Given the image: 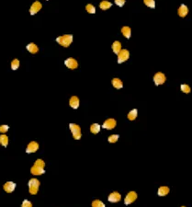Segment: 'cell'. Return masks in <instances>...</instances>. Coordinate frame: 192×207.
Instances as JSON below:
<instances>
[{
  "instance_id": "1",
  "label": "cell",
  "mask_w": 192,
  "mask_h": 207,
  "mask_svg": "<svg viewBox=\"0 0 192 207\" xmlns=\"http://www.w3.org/2000/svg\"><path fill=\"white\" fill-rule=\"evenodd\" d=\"M45 162L43 159H37L35 161V164L33 165V167L30 169V172L35 176L43 175L45 173Z\"/></svg>"
},
{
  "instance_id": "2",
  "label": "cell",
  "mask_w": 192,
  "mask_h": 207,
  "mask_svg": "<svg viewBox=\"0 0 192 207\" xmlns=\"http://www.w3.org/2000/svg\"><path fill=\"white\" fill-rule=\"evenodd\" d=\"M56 43L63 47H69L73 43V35L72 34H64L56 38Z\"/></svg>"
},
{
  "instance_id": "3",
  "label": "cell",
  "mask_w": 192,
  "mask_h": 207,
  "mask_svg": "<svg viewBox=\"0 0 192 207\" xmlns=\"http://www.w3.org/2000/svg\"><path fill=\"white\" fill-rule=\"evenodd\" d=\"M39 186H40V181L37 179H31L29 181V191L30 194L35 195L36 193L39 191Z\"/></svg>"
},
{
  "instance_id": "4",
  "label": "cell",
  "mask_w": 192,
  "mask_h": 207,
  "mask_svg": "<svg viewBox=\"0 0 192 207\" xmlns=\"http://www.w3.org/2000/svg\"><path fill=\"white\" fill-rule=\"evenodd\" d=\"M69 128H70L71 132L73 134V137L74 138V139L79 140L81 138V135H82L81 134V129H80L79 125H77V124H75V123H70Z\"/></svg>"
},
{
  "instance_id": "5",
  "label": "cell",
  "mask_w": 192,
  "mask_h": 207,
  "mask_svg": "<svg viewBox=\"0 0 192 207\" xmlns=\"http://www.w3.org/2000/svg\"><path fill=\"white\" fill-rule=\"evenodd\" d=\"M117 55H118V63L122 64V63H124V62H126L129 59L130 52L126 49H121Z\"/></svg>"
},
{
  "instance_id": "6",
  "label": "cell",
  "mask_w": 192,
  "mask_h": 207,
  "mask_svg": "<svg viewBox=\"0 0 192 207\" xmlns=\"http://www.w3.org/2000/svg\"><path fill=\"white\" fill-rule=\"evenodd\" d=\"M166 80V78L164 74H163L162 72H157L154 75V82L156 86H160L163 85L164 82Z\"/></svg>"
},
{
  "instance_id": "7",
  "label": "cell",
  "mask_w": 192,
  "mask_h": 207,
  "mask_svg": "<svg viewBox=\"0 0 192 207\" xmlns=\"http://www.w3.org/2000/svg\"><path fill=\"white\" fill-rule=\"evenodd\" d=\"M43 8V5L40 1H35L33 2L32 5L30 6V14L31 16H34L36 13H38L40 9Z\"/></svg>"
},
{
  "instance_id": "8",
  "label": "cell",
  "mask_w": 192,
  "mask_h": 207,
  "mask_svg": "<svg viewBox=\"0 0 192 207\" xmlns=\"http://www.w3.org/2000/svg\"><path fill=\"white\" fill-rule=\"evenodd\" d=\"M136 199H137V193L135 191H130L128 194L126 195L125 199H124V203L126 205H129V204H131L133 202L136 201Z\"/></svg>"
},
{
  "instance_id": "9",
  "label": "cell",
  "mask_w": 192,
  "mask_h": 207,
  "mask_svg": "<svg viewBox=\"0 0 192 207\" xmlns=\"http://www.w3.org/2000/svg\"><path fill=\"white\" fill-rule=\"evenodd\" d=\"M64 65H65V66H67L69 69H77L78 67L77 61L75 60L74 58H73V57L67 58L64 61Z\"/></svg>"
},
{
  "instance_id": "10",
  "label": "cell",
  "mask_w": 192,
  "mask_h": 207,
  "mask_svg": "<svg viewBox=\"0 0 192 207\" xmlns=\"http://www.w3.org/2000/svg\"><path fill=\"white\" fill-rule=\"evenodd\" d=\"M116 124H117V122H116V120H114L112 118H109V119H107L104 122L102 127H103L104 129H107V130H111V129L115 128Z\"/></svg>"
},
{
  "instance_id": "11",
  "label": "cell",
  "mask_w": 192,
  "mask_h": 207,
  "mask_svg": "<svg viewBox=\"0 0 192 207\" xmlns=\"http://www.w3.org/2000/svg\"><path fill=\"white\" fill-rule=\"evenodd\" d=\"M38 149H39V144L35 141H32L28 144V147L26 148V152L28 154H31V153H35Z\"/></svg>"
},
{
  "instance_id": "12",
  "label": "cell",
  "mask_w": 192,
  "mask_h": 207,
  "mask_svg": "<svg viewBox=\"0 0 192 207\" xmlns=\"http://www.w3.org/2000/svg\"><path fill=\"white\" fill-rule=\"evenodd\" d=\"M120 199H121V195L117 191H114V192L111 193L108 198V202H111V203H118L120 201Z\"/></svg>"
},
{
  "instance_id": "13",
  "label": "cell",
  "mask_w": 192,
  "mask_h": 207,
  "mask_svg": "<svg viewBox=\"0 0 192 207\" xmlns=\"http://www.w3.org/2000/svg\"><path fill=\"white\" fill-rule=\"evenodd\" d=\"M16 189V183L13 181H8L4 184V190L6 192L8 193H11L14 191V190Z\"/></svg>"
},
{
  "instance_id": "14",
  "label": "cell",
  "mask_w": 192,
  "mask_h": 207,
  "mask_svg": "<svg viewBox=\"0 0 192 207\" xmlns=\"http://www.w3.org/2000/svg\"><path fill=\"white\" fill-rule=\"evenodd\" d=\"M177 13L181 18H185L188 13V8L185 4H181L179 9H178V10H177Z\"/></svg>"
},
{
  "instance_id": "15",
  "label": "cell",
  "mask_w": 192,
  "mask_h": 207,
  "mask_svg": "<svg viewBox=\"0 0 192 207\" xmlns=\"http://www.w3.org/2000/svg\"><path fill=\"white\" fill-rule=\"evenodd\" d=\"M79 104H80V101H79V99L77 98V96H73L72 98L70 99L69 100V105L73 108V109H77L79 107Z\"/></svg>"
},
{
  "instance_id": "16",
  "label": "cell",
  "mask_w": 192,
  "mask_h": 207,
  "mask_svg": "<svg viewBox=\"0 0 192 207\" xmlns=\"http://www.w3.org/2000/svg\"><path fill=\"white\" fill-rule=\"evenodd\" d=\"M26 49L28 50V52H30L32 54H35L39 52V47L34 43H30L28 45L26 46Z\"/></svg>"
},
{
  "instance_id": "17",
  "label": "cell",
  "mask_w": 192,
  "mask_h": 207,
  "mask_svg": "<svg viewBox=\"0 0 192 207\" xmlns=\"http://www.w3.org/2000/svg\"><path fill=\"white\" fill-rule=\"evenodd\" d=\"M121 33H122V35L126 37L127 39H130L131 38V35H132V30H131V28L128 27V26H124V27H122L121 28Z\"/></svg>"
},
{
  "instance_id": "18",
  "label": "cell",
  "mask_w": 192,
  "mask_h": 207,
  "mask_svg": "<svg viewBox=\"0 0 192 207\" xmlns=\"http://www.w3.org/2000/svg\"><path fill=\"white\" fill-rule=\"evenodd\" d=\"M169 191H170V190H169L168 187H166V186H162V187H160L158 189L157 193H158L159 196H166V195L168 194Z\"/></svg>"
},
{
  "instance_id": "19",
  "label": "cell",
  "mask_w": 192,
  "mask_h": 207,
  "mask_svg": "<svg viewBox=\"0 0 192 207\" xmlns=\"http://www.w3.org/2000/svg\"><path fill=\"white\" fill-rule=\"evenodd\" d=\"M112 86L116 89H120L123 87V83L120 78H113L112 79Z\"/></svg>"
},
{
  "instance_id": "20",
  "label": "cell",
  "mask_w": 192,
  "mask_h": 207,
  "mask_svg": "<svg viewBox=\"0 0 192 207\" xmlns=\"http://www.w3.org/2000/svg\"><path fill=\"white\" fill-rule=\"evenodd\" d=\"M112 6V4L111 2L107 1V0H104V1H102L100 4H99V8L102 9V10H108Z\"/></svg>"
},
{
  "instance_id": "21",
  "label": "cell",
  "mask_w": 192,
  "mask_h": 207,
  "mask_svg": "<svg viewBox=\"0 0 192 207\" xmlns=\"http://www.w3.org/2000/svg\"><path fill=\"white\" fill-rule=\"evenodd\" d=\"M112 50L113 52L116 53V54H118L119 52L121 50V43H120L119 41H115L113 44H112Z\"/></svg>"
},
{
  "instance_id": "22",
  "label": "cell",
  "mask_w": 192,
  "mask_h": 207,
  "mask_svg": "<svg viewBox=\"0 0 192 207\" xmlns=\"http://www.w3.org/2000/svg\"><path fill=\"white\" fill-rule=\"evenodd\" d=\"M137 115H138V110H137L136 109H133L128 113L127 117H128V119L130 121H134L137 118Z\"/></svg>"
},
{
  "instance_id": "23",
  "label": "cell",
  "mask_w": 192,
  "mask_h": 207,
  "mask_svg": "<svg viewBox=\"0 0 192 207\" xmlns=\"http://www.w3.org/2000/svg\"><path fill=\"white\" fill-rule=\"evenodd\" d=\"M90 131H91V133L94 134H98L99 131H100V125L98 123H93L92 125L90 126Z\"/></svg>"
},
{
  "instance_id": "24",
  "label": "cell",
  "mask_w": 192,
  "mask_h": 207,
  "mask_svg": "<svg viewBox=\"0 0 192 207\" xmlns=\"http://www.w3.org/2000/svg\"><path fill=\"white\" fill-rule=\"evenodd\" d=\"M0 144H2L3 147H6L9 144V137L6 136V134H2L0 135Z\"/></svg>"
},
{
  "instance_id": "25",
  "label": "cell",
  "mask_w": 192,
  "mask_h": 207,
  "mask_svg": "<svg viewBox=\"0 0 192 207\" xmlns=\"http://www.w3.org/2000/svg\"><path fill=\"white\" fill-rule=\"evenodd\" d=\"M143 3L150 9H155V1L154 0H143Z\"/></svg>"
},
{
  "instance_id": "26",
  "label": "cell",
  "mask_w": 192,
  "mask_h": 207,
  "mask_svg": "<svg viewBox=\"0 0 192 207\" xmlns=\"http://www.w3.org/2000/svg\"><path fill=\"white\" fill-rule=\"evenodd\" d=\"M86 10L89 14H95L96 13V8L92 4H87L86 6Z\"/></svg>"
},
{
  "instance_id": "27",
  "label": "cell",
  "mask_w": 192,
  "mask_h": 207,
  "mask_svg": "<svg viewBox=\"0 0 192 207\" xmlns=\"http://www.w3.org/2000/svg\"><path fill=\"white\" fill-rule=\"evenodd\" d=\"M19 67V60L18 59H14L11 62V69L12 70H17Z\"/></svg>"
},
{
  "instance_id": "28",
  "label": "cell",
  "mask_w": 192,
  "mask_h": 207,
  "mask_svg": "<svg viewBox=\"0 0 192 207\" xmlns=\"http://www.w3.org/2000/svg\"><path fill=\"white\" fill-rule=\"evenodd\" d=\"M119 138H120V135H118V134H112L111 136H108V141L109 143H116L119 140Z\"/></svg>"
},
{
  "instance_id": "29",
  "label": "cell",
  "mask_w": 192,
  "mask_h": 207,
  "mask_svg": "<svg viewBox=\"0 0 192 207\" xmlns=\"http://www.w3.org/2000/svg\"><path fill=\"white\" fill-rule=\"evenodd\" d=\"M92 207H106V206L101 201H99V200H95L92 203Z\"/></svg>"
},
{
  "instance_id": "30",
  "label": "cell",
  "mask_w": 192,
  "mask_h": 207,
  "mask_svg": "<svg viewBox=\"0 0 192 207\" xmlns=\"http://www.w3.org/2000/svg\"><path fill=\"white\" fill-rule=\"evenodd\" d=\"M180 88H181V91L184 92V93H189L190 92V87L187 84H182L180 86Z\"/></svg>"
},
{
  "instance_id": "31",
  "label": "cell",
  "mask_w": 192,
  "mask_h": 207,
  "mask_svg": "<svg viewBox=\"0 0 192 207\" xmlns=\"http://www.w3.org/2000/svg\"><path fill=\"white\" fill-rule=\"evenodd\" d=\"M9 129V125H6V124H3V125L0 126V133L5 134V133L8 132Z\"/></svg>"
},
{
  "instance_id": "32",
  "label": "cell",
  "mask_w": 192,
  "mask_h": 207,
  "mask_svg": "<svg viewBox=\"0 0 192 207\" xmlns=\"http://www.w3.org/2000/svg\"><path fill=\"white\" fill-rule=\"evenodd\" d=\"M21 207H32V203L30 201H28V200H24L21 204Z\"/></svg>"
},
{
  "instance_id": "33",
  "label": "cell",
  "mask_w": 192,
  "mask_h": 207,
  "mask_svg": "<svg viewBox=\"0 0 192 207\" xmlns=\"http://www.w3.org/2000/svg\"><path fill=\"white\" fill-rule=\"evenodd\" d=\"M115 4L119 6H123L124 4L126 3V0H114Z\"/></svg>"
},
{
  "instance_id": "34",
  "label": "cell",
  "mask_w": 192,
  "mask_h": 207,
  "mask_svg": "<svg viewBox=\"0 0 192 207\" xmlns=\"http://www.w3.org/2000/svg\"><path fill=\"white\" fill-rule=\"evenodd\" d=\"M181 207H186V206H181Z\"/></svg>"
},
{
  "instance_id": "35",
  "label": "cell",
  "mask_w": 192,
  "mask_h": 207,
  "mask_svg": "<svg viewBox=\"0 0 192 207\" xmlns=\"http://www.w3.org/2000/svg\"><path fill=\"white\" fill-rule=\"evenodd\" d=\"M46 1H49V0H46Z\"/></svg>"
}]
</instances>
